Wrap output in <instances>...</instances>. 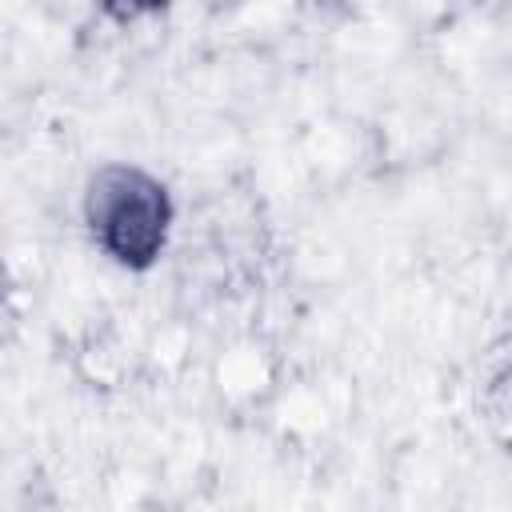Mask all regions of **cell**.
<instances>
[{
    "label": "cell",
    "instance_id": "6da1fadb",
    "mask_svg": "<svg viewBox=\"0 0 512 512\" xmlns=\"http://www.w3.org/2000/svg\"><path fill=\"white\" fill-rule=\"evenodd\" d=\"M92 240L120 264H152L168 236V192L140 168H104L88 184Z\"/></svg>",
    "mask_w": 512,
    "mask_h": 512
}]
</instances>
